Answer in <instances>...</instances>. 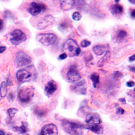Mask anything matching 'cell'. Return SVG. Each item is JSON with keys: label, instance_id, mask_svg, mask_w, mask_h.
Wrapping results in <instances>:
<instances>
[{"label": "cell", "instance_id": "obj_23", "mask_svg": "<svg viewBox=\"0 0 135 135\" xmlns=\"http://www.w3.org/2000/svg\"><path fill=\"white\" fill-rule=\"evenodd\" d=\"M69 28V26H68V24L66 22H64L62 23H61L59 26V29L61 31V32H64V31H67L68 28Z\"/></svg>", "mask_w": 135, "mask_h": 135}, {"label": "cell", "instance_id": "obj_36", "mask_svg": "<svg viewBox=\"0 0 135 135\" xmlns=\"http://www.w3.org/2000/svg\"><path fill=\"white\" fill-rule=\"evenodd\" d=\"M129 2H130L131 3H132V4L135 5V0H132V1H131V0H129Z\"/></svg>", "mask_w": 135, "mask_h": 135}, {"label": "cell", "instance_id": "obj_12", "mask_svg": "<svg viewBox=\"0 0 135 135\" xmlns=\"http://www.w3.org/2000/svg\"><path fill=\"white\" fill-rule=\"evenodd\" d=\"M31 74L28 71L26 70H20L18 71L16 74L17 79L20 83H25V82L31 80Z\"/></svg>", "mask_w": 135, "mask_h": 135}, {"label": "cell", "instance_id": "obj_1", "mask_svg": "<svg viewBox=\"0 0 135 135\" xmlns=\"http://www.w3.org/2000/svg\"><path fill=\"white\" fill-rule=\"evenodd\" d=\"M62 127L67 133L70 135H81L83 134V128L84 126L79 123L64 120Z\"/></svg>", "mask_w": 135, "mask_h": 135}, {"label": "cell", "instance_id": "obj_40", "mask_svg": "<svg viewBox=\"0 0 135 135\" xmlns=\"http://www.w3.org/2000/svg\"></svg>", "mask_w": 135, "mask_h": 135}, {"label": "cell", "instance_id": "obj_25", "mask_svg": "<svg viewBox=\"0 0 135 135\" xmlns=\"http://www.w3.org/2000/svg\"><path fill=\"white\" fill-rule=\"evenodd\" d=\"M82 18V16L80 13L78 12H74V14H72V18L73 20H76V21H78V20H80Z\"/></svg>", "mask_w": 135, "mask_h": 135}, {"label": "cell", "instance_id": "obj_9", "mask_svg": "<svg viewBox=\"0 0 135 135\" xmlns=\"http://www.w3.org/2000/svg\"><path fill=\"white\" fill-rule=\"evenodd\" d=\"M55 23V18L51 15H47L44 17L37 25L38 29H45L49 26H51Z\"/></svg>", "mask_w": 135, "mask_h": 135}, {"label": "cell", "instance_id": "obj_11", "mask_svg": "<svg viewBox=\"0 0 135 135\" xmlns=\"http://www.w3.org/2000/svg\"><path fill=\"white\" fill-rule=\"evenodd\" d=\"M101 122V118L97 113H91L86 115V123L87 125H90V126L98 125L100 124Z\"/></svg>", "mask_w": 135, "mask_h": 135}, {"label": "cell", "instance_id": "obj_20", "mask_svg": "<svg viewBox=\"0 0 135 135\" xmlns=\"http://www.w3.org/2000/svg\"><path fill=\"white\" fill-rule=\"evenodd\" d=\"M128 36V33L126 31L124 30H120L117 33L116 39L118 41H122L124 39L126 38V37Z\"/></svg>", "mask_w": 135, "mask_h": 135}, {"label": "cell", "instance_id": "obj_18", "mask_svg": "<svg viewBox=\"0 0 135 135\" xmlns=\"http://www.w3.org/2000/svg\"><path fill=\"white\" fill-rule=\"evenodd\" d=\"M111 57V52L109 51H107L105 52V55L103 56L101 60L99 61L98 62V66L99 67H102V66H104L107 62L109 60Z\"/></svg>", "mask_w": 135, "mask_h": 135}, {"label": "cell", "instance_id": "obj_34", "mask_svg": "<svg viewBox=\"0 0 135 135\" xmlns=\"http://www.w3.org/2000/svg\"><path fill=\"white\" fill-rule=\"evenodd\" d=\"M135 60V55H132V56L129 57V61H133Z\"/></svg>", "mask_w": 135, "mask_h": 135}, {"label": "cell", "instance_id": "obj_10", "mask_svg": "<svg viewBox=\"0 0 135 135\" xmlns=\"http://www.w3.org/2000/svg\"><path fill=\"white\" fill-rule=\"evenodd\" d=\"M57 126L54 124H49L43 127L41 134V135H57Z\"/></svg>", "mask_w": 135, "mask_h": 135}, {"label": "cell", "instance_id": "obj_15", "mask_svg": "<svg viewBox=\"0 0 135 135\" xmlns=\"http://www.w3.org/2000/svg\"><path fill=\"white\" fill-rule=\"evenodd\" d=\"M84 128H86L89 129V130L91 131L92 132H95V133L97 134H102L103 132V126L100 124L93 125V126H90V125L86 124V126H84Z\"/></svg>", "mask_w": 135, "mask_h": 135}, {"label": "cell", "instance_id": "obj_37", "mask_svg": "<svg viewBox=\"0 0 135 135\" xmlns=\"http://www.w3.org/2000/svg\"><path fill=\"white\" fill-rule=\"evenodd\" d=\"M120 101H122L123 102V103H126V101H125V99H120Z\"/></svg>", "mask_w": 135, "mask_h": 135}, {"label": "cell", "instance_id": "obj_35", "mask_svg": "<svg viewBox=\"0 0 135 135\" xmlns=\"http://www.w3.org/2000/svg\"><path fill=\"white\" fill-rule=\"evenodd\" d=\"M130 70H131V71H132V72H135V67H130Z\"/></svg>", "mask_w": 135, "mask_h": 135}, {"label": "cell", "instance_id": "obj_38", "mask_svg": "<svg viewBox=\"0 0 135 135\" xmlns=\"http://www.w3.org/2000/svg\"><path fill=\"white\" fill-rule=\"evenodd\" d=\"M4 134H5L4 132H3V131H1V130H0V135H4Z\"/></svg>", "mask_w": 135, "mask_h": 135}, {"label": "cell", "instance_id": "obj_22", "mask_svg": "<svg viewBox=\"0 0 135 135\" xmlns=\"http://www.w3.org/2000/svg\"><path fill=\"white\" fill-rule=\"evenodd\" d=\"M14 128L16 129V131H18V132H20V133H26V131H27V126L25 123L22 122V126L20 127H15Z\"/></svg>", "mask_w": 135, "mask_h": 135}, {"label": "cell", "instance_id": "obj_16", "mask_svg": "<svg viewBox=\"0 0 135 135\" xmlns=\"http://www.w3.org/2000/svg\"><path fill=\"white\" fill-rule=\"evenodd\" d=\"M111 11L114 15H121L124 12V8L122 6L119 4L112 5V8H111Z\"/></svg>", "mask_w": 135, "mask_h": 135}, {"label": "cell", "instance_id": "obj_8", "mask_svg": "<svg viewBox=\"0 0 135 135\" xmlns=\"http://www.w3.org/2000/svg\"><path fill=\"white\" fill-rule=\"evenodd\" d=\"M67 79L70 83H76L80 79V73L75 66H72L70 67L67 73Z\"/></svg>", "mask_w": 135, "mask_h": 135}, {"label": "cell", "instance_id": "obj_30", "mask_svg": "<svg viewBox=\"0 0 135 135\" xmlns=\"http://www.w3.org/2000/svg\"><path fill=\"white\" fill-rule=\"evenodd\" d=\"M67 57H68L67 55H66L65 53H64V54H61V55L59 56V58H60V60H65V59H66Z\"/></svg>", "mask_w": 135, "mask_h": 135}, {"label": "cell", "instance_id": "obj_13", "mask_svg": "<svg viewBox=\"0 0 135 135\" xmlns=\"http://www.w3.org/2000/svg\"><path fill=\"white\" fill-rule=\"evenodd\" d=\"M57 89V83H55L54 80H51L47 84L45 85V94L48 96L52 95L54 92H55Z\"/></svg>", "mask_w": 135, "mask_h": 135}, {"label": "cell", "instance_id": "obj_2", "mask_svg": "<svg viewBox=\"0 0 135 135\" xmlns=\"http://www.w3.org/2000/svg\"><path fill=\"white\" fill-rule=\"evenodd\" d=\"M64 50L66 53L65 54L68 55H69L70 57H74V56H77L81 52L80 47L77 44L76 42L73 39H68L65 43L64 44Z\"/></svg>", "mask_w": 135, "mask_h": 135}, {"label": "cell", "instance_id": "obj_7", "mask_svg": "<svg viewBox=\"0 0 135 135\" xmlns=\"http://www.w3.org/2000/svg\"><path fill=\"white\" fill-rule=\"evenodd\" d=\"M46 6L43 3L32 2L31 3L28 12L32 16H37L46 9Z\"/></svg>", "mask_w": 135, "mask_h": 135}, {"label": "cell", "instance_id": "obj_21", "mask_svg": "<svg viewBox=\"0 0 135 135\" xmlns=\"http://www.w3.org/2000/svg\"><path fill=\"white\" fill-rule=\"evenodd\" d=\"M7 89H8V85L6 82L2 83L0 85V96L2 97H4L7 95Z\"/></svg>", "mask_w": 135, "mask_h": 135}, {"label": "cell", "instance_id": "obj_19", "mask_svg": "<svg viewBox=\"0 0 135 135\" xmlns=\"http://www.w3.org/2000/svg\"><path fill=\"white\" fill-rule=\"evenodd\" d=\"M91 79L93 82L94 87H98L99 84V74L98 73H93L91 75Z\"/></svg>", "mask_w": 135, "mask_h": 135}, {"label": "cell", "instance_id": "obj_17", "mask_svg": "<svg viewBox=\"0 0 135 135\" xmlns=\"http://www.w3.org/2000/svg\"><path fill=\"white\" fill-rule=\"evenodd\" d=\"M94 53L97 55H101L104 54L106 51V46L104 45H95L93 48Z\"/></svg>", "mask_w": 135, "mask_h": 135}, {"label": "cell", "instance_id": "obj_29", "mask_svg": "<svg viewBox=\"0 0 135 135\" xmlns=\"http://www.w3.org/2000/svg\"><path fill=\"white\" fill-rule=\"evenodd\" d=\"M126 85H127L128 87H132L135 85V83L133 81H128L126 83Z\"/></svg>", "mask_w": 135, "mask_h": 135}, {"label": "cell", "instance_id": "obj_6", "mask_svg": "<svg viewBox=\"0 0 135 135\" xmlns=\"http://www.w3.org/2000/svg\"><path fill=\"white\" fill-rule=\"evenodd\" d=\"M16 61L17 66L19 67H22L31 64V57L24 51H19L16 55Z\"/></svg>", "mask_w": 135, "mask_h": 135}, {"label": "cell", "instance_id": "obj_26", "mask_svg": "<svg viewBox=\"0 0 135 135\" xmlns=\"http://www.w3.org/2000/svg\"><path fill=\"white\" fill-rule=\"evenodd\" d=\"M91 45V42L87 40H83V41L81 42V46L83 47H87L89 45Z\"/></svg>", "mask_w": 135, "mask_h": 135}, {"label": "cell", "instance_id": "obj_32", "mask_svg": "<svg viewBox=\"0 0 135 135\" xmlns=\"http://www.w3.org/2000/svg\"><path fill=\"white\" fill-rule=\"evenodd\" d=\"M131 18H135V9H132V10L131 11Z\"/></svg>", "mask_w": 135, "mask_h": 135}, {"label": "cell", "instance_id": "obj_31", "mask_svg": "<svg viewBox=\"0 0 135 135\" xmlns=\"http://www.w3.org/2000/svg\"><path fill=\"white\" fill-rule=\"evenodd\" d=\"M6 49V47L5 46H0V54L4 52Z\"/></svg>", "mask_w": 135, "mask_h": 135}, {"label": "cell", "instance_id": "obj_5", "mask_svg": "<svg viewBox=\"0 0 135 135\" xmlns=\"http://www.w3.org/2000/svg\"><path fill=\"white\" fill-rule=\"evenodd\" d=\"M26 40V35L21 30L16 29L11 33L10 42L14 45H18Z\"/></svg>", "mask_w": 135, "mask_h": 135}, {"label": "cell", "instance_id": "obj_33", "mask_svg": "<svg viewBox=\"0 0 135 135\" xmlns=\"http://www.w3.org/2000/svg\"><path fill=\"white\" fill-rule=\"evenodd\" d=\"M3 20L0 19V31L3 29Z\"/></svg>", "mask_w": 135, "mask_h": 135}, {"label": "cell", "instance_id": "obj_39", "mask_svg": "<svg viewBox=\"0 0 135 135\" xmlns=\"http://www.w3.org/2000/svg\"><path fill=\"white\" fill-rule=\"evenodd\" d=\"M134 91H135V89H134Z\"/></svg>", "mask_w": 135, "mask_h": 135}, {"label": "cell", "instance_id": "obj_4", "mask_svg": "<svg viewBox=\"0 0 135 135\" xmlns=\"http://www.w3.org/2000/svg\"><path fill=\"white\" fill-rule=\"evenodd\" d=\"M33 96L34 91L31 88H23L18 91V99L22 103H28Z\"/></svg>", "mask_w": 135, "mask_h": 135}, {"label": "cell", "instance_id": "obj_3", "mask_svg": "<svg viewBox=\"0 0 135 135\" xmlns=\"http://www.w3.org/2000/svg\"><path fill=\"white\" fill-rule=\"evenodd\" d=\"M37 39L45 46H50L55 44L57 41V37L53 33L40 34L37 37Z\"/></svg>", "mask_w": 135, "mask_h": 135}, {"label": "cell", "instance_id": "obj_24", "mask_svg": "<svg viewBox=\"0 0 135 135\" xmlns=\"http://www.w3.org/2000/svg\"><path fill=\"white\" fill-rule=\"evenodd\" d=\"M17 112H18V110H17L16 108H10V109H9L8 110V115H9L10 118H13V117H14V115H16Z\"/></svg>", "mask_w": 135, "mask_h": 135}, {"label": "cell", "instance_id": "obj_27", "mask_svg": "<svg viewBox=\"0 0 135 135\" xmlns=\"http://www.w3.org/2000/svg\"><path fill=\"white\" fill-rule=\"evenodd\" d=\"M124 110L122 108H118V109H117V114L121 115V114H124Z\"/></svg>", "mask_w": 135, "mask_h": 135}, {"label": "cell", "instance_id": "obj_28", "mask_svg": "<svg viewBox=\"0 0 135 135\" xmlns=\"http://www.w3.org/2000/svg\"><path fill=\"white\" fill-rule=\"evenodd\" d=\"M114 76H115V78H120V77L122 76V74L120 72L117 71V72H115V73H114Z\"/></svg>", "mask_w": 135, "mask_h": 135}, {"label": "cell", "instance_id": "obj_14", "mask_svg": "<svg viewBox=\"0 0 135 135\" xmlns=\"http://www.w3.org/2000/svg\"><path fill=\"white\" fill-rule=\"evenodd\" d=\"M74 4H75V2H74V0H66V1H61V2H60L61 8L64 11L70 9L71 8H73Z\"/></svg>", "mask_w": 135, "mask_h": 135}]
</instances>
